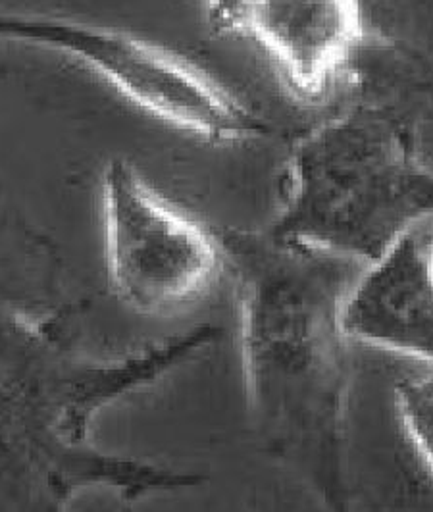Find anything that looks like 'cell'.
I'll list each match as a JSON object with an SVG mask.
<instances>
[{
  "label": "cell",
  "instance_id": "3",
  "mask_svg": "<svg viewBox=\"0 0 433 512\" xmlns=\"http://www.w3.org/2000/svg\"><path fill=\"white\" fill-rule=\"evenodd\" d=\"M285 185L268 231L366 266L432 216V168L407 126L378 104H358L305 133Z\"/></svg>",
  "mask_w": 433,
  "mask_h": 512
},
{
  "label": "cell",
  "instance_id": "9",
  "mask_svg": "<svg viewBox=\"0 0 433 512\" xmlns=\"http://www.w3.org/2000/svg\"><path fill=\"white\" fill-rule=\"evenodd\" d=\"M199 2L203 6L206 22L214 33H231L239 0H199Z\"/></svg>",
  "mask_w": 433,
  "mask_h": 512
},
{
  "label": "cell",
  "instance_id": "4",
  "mask_svg": "<svg viewBox=\"0 0 433 512\" xmlns=\"http://www.w3.org/2000/svg\"><path fill=\"white\" fill-rule=\"evenodd\" d=\"M0 39L64 52L158 120L208 143L264 137L266 122L201 68L128 31L52 16L0 14Z\"/></svg>",
  "mask_w": 433,
  "mask_h": 512
},
{
  "label": "cell",
  "instance_id": "2",
  "mask_svg": "<svg viewBox=\"0 0 433 512\" xmlns=\"http://www.w3.org/2000/svg\"><path fill=\"white\" fill-rule=\"evenodd\" d=\"M70 314L0 297V512H70L93 489L135 505L172 487L166 464L93 441L102 410L168 378V351L153 343L91 357L74 341Z\"/></svg>",
  "mask_w": 433,
  "mask_h": 512
},
{
  "label": "cell",
  "instance_id": "7",
  "mask_svg": "<svg viewBox=\"0 0 433 512\" xmlns=\"http://www.w3.org/2000/svg\"><path fill=\"white\" fill-rule=\"evenodd\" d=\"M231 33L270 54L303 99H320L347 74L366 41L360 0H239Z\"/></svg>",
  "mask_w": 433,
  "mask_h": 512
},
{
  "label": "cell",
  "instance_id": "1",
  "mask_svg": "<svg viewBox=\"0 0 433 512\" xmlns=\"http://www.w3.org/2000/svg\"><path fill=\"white\" fill-rule=\"evenodd\" d=\"M235 280L247 407L264 453L326 512H357L349 476L351 341L341 308L366 264L281 241L218 231Z\"/></svg>",
  "mask_w": 433,
  "mask_h": 512
},
{
  "label": "cell",
  "instance_id": "8",
  "mask_svg": "<svg viewBox=\"0 0 433 512\" xmlns=\"http://www.w3.org/2000/svg\"><path fill=\"white\" fill-rule=\"evenodd\" d=\"M395 412L410 451L432 478V374L405 376L395 384Z\"/></svg>",
  "mask_w": 433,
  "mask_h": 512
},
{
  "label": "cell",
  "instance_id": "6",
  "mask_svg": "<svg viewBox=\"0 0 433 512\" xmlns=\"http://www.w3.org/2000/svg\"><path fill=\"white\" fill-rule=\"evenodd\" d=\"M341 328L351 343L432 366V216L364 268L341 308Z\"/></svg>",
  "mask_w": 433,
  "mask_h": 512
},
{
  "label": "cell",
  "instance_id": "5",
  "mask_svg": "<svg viewBox=\"0 0 433 512\" xmlns=\"http://www.w3.org/2000/svg\"><path fill=\"white\" fill-rule=\"evenodd\" d=\"M106 270L114 295L145 316H170L218 282V235L162 197L126 158L102 181Z\"/></svg>",
  "mask_w": 433,
  "mask_h": 512
}]
</instances>
